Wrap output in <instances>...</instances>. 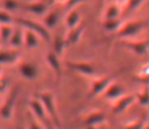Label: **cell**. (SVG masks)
<instances>
[{
    "mask_svg": "<svg viewBox=\"0 0 149 129\" xmlns=\"http://www.w3.org/2000/svg\"><path fill=\"white\" fill-rule=\"evenodd\" d=\"M146 26V22L143 20H130L124 22L122 27L115 33V36L120 39L134 38L143 32Z\"/></svg>",
    "mask_w": 149,
    "mask_h": 129,
    "instance_id": "1",
    "label": "cell"
},
{
    "mask_svg": "<svg viewBox=\"0 0 149 129\" xmlns=\"http://www.w3.org/2000/svg\"><path fill=\"white\" fill-rule=\"evenodd\" d=\"M37 98H39L42 101V103L44 104L47 111L48 115L50 116V118L52 119V121L54 122L56 126L58 128L61 127V122L59 118V114L57 111V107H56V102H55V97L51 92H40L37 94Z\"/></svg>",
    "mask_w": 149,
    "mask_h": 129,
    "instance_id": "2",
    "label": "cell"
},
{
    "mask_svg": "<svg viewBox=\"0 0 149 129\" xmlns=\"http://www.w3.org/2000/svg\"><path fill=\"white\" fill-rule=\"evenodd\" d=\"M16 23L22 25V27L26 28V30H33V32L39 34L41 38H43L47 43H51L52 36L51 33H50V30L44 23L42 24L38 21H35V20L26 19V18H16Z\"/></svg>",
    "mask_w": 149,
    "mask_h": 129,
    "instance_id": "3",
    "label": "cell"
},
{
    "mask_svg": "<svg viewBox=\"0 0 149 129\" xmlns=\"http://www.w3.org/2000/svg\"><path fill=\"white\" fill-rule=\"evenodd\" d=\"M120 45L128 51L139 56V57H143V56L147 55L149 51L148 39H145V40H137L134 38L120 39Z\"/></svg>",
    "mask_w": 149,
    "mask_h": 129,
    "instance_id": "4",
    "label": "cell"
},
{
    "mask_svg": "<svg viewBox=\"0 0 149 129\" xmlns=\"http://www.w3.org/2000/svg\"><path fill=\"white\" fill-rule=\"evenodd\" d=\"M113 82H114V78L112 76H104L93 80L90 85L88 97L93 98L102 95Z\"/></svg>",
    "mask_w": 149,
    "mask_h": 129,
    "instance_id": "5",
    "label": "cell"
},
{
    "mask_svg": "<svg viewBox=\"0 0 149 129\" xmlns=\"http://www.w3.org/2000/svg\"><path fill=\"white\" fill-rule=\"evenodd\" d=\"M18 93L19 90L17 88L13 89V90L10 92V94L8 95L7 99L5 100L4 104L2 105V107L0 108V116H1L3 119H10L13 114V110L15 108V104L17 101L18 98Z\"/></svg>",
    "mask_w": 149,
    "mask_h": 129,
    "instance_id": "6",
    "label": "cell"
},
{
    "mask_svg": "<svg viewBox=\"0 0 149 129\" xmlns=\"http://www.w3.org/2000/svg\"><path fill=\"white\" fill-rule=\"evenodd\" d=\"M66 66L68 67L70 70L74 71V72L78 73L80 75H83L85 77H92L95 76L96 70L94 66L91 63L88 62H73L69 61L66 63Z\"/></svg>",
    "mask_w": 149,
    "mask_h": 129,
    "instance_id": "7",
    "label": "cell"
},
{
    "mask_svg": "<svg viewBox=\"0 0 149 129\" xmlns=\"http://www.w3.org/2000/svg\"><path fill=\"white\" fill-rule=\"evenodd\" d=\"M136 102L135 95H124L118 100H116L112 107V112L114 114H121L129 109L132 105Z\"/></svg>",
    "mask_w": 149,
    "mask_h": 129,
    "instance_id": "8",
    "label": "cell"
},
{
    "mask_svg": "<svg viewBox=\"0 0 149 129\" xmlns=\"http://www.w3.org/2000/svg\"><path fill=\"white\" fill-rule=\"evenodd\" d=\"M124 95H126L125 87L120 84V83L113 82L110 85V87L106 90V92L102 94V96L107 100L116 101V100H118L119 98H121Z\"/></svg>",
    "mask_w": 149,
    "mask_h": 129,
    "instance_id": "9",
    "label": "cell"
},
{
    "mask_svg": "<svg viewBox=\"0 0 149 129\" xmlns=\"http://www.w3.org/2000/svg\"><path fill=\"white\" fill-rule=\"evenodd\" d=\"M19 73L24 78L28 80L33 81L39 77V69L35 64L30 63V62H24L19 64Z\"/></svg>",
    "mask_w": 149,
    "mask_h": 129,
    "instance_id": "10",
    "label": "cell"
},
{
    "mask_svg": "<svg viewBox=\"0 0 149 129\" xmlns=\"http://www.w3.org/2000/svg\"><path fill=\"white\" fill-rule=\"evenodd\" d=\"M29 105H30L33 114L35 115V117L37 118L40 121H46L47 119V111H46V108L44 106V104L42 103V101L39 98H35V99H31L29 102Z\"/></svg>",
    "mask_w": 149,
    "mask_h": 129,
    "instance_id": "11",
    "label": "cell"
},
{
    "mask_svg": "<svg viewBox=\"0 0 149 129\" xmlns=\"http://www.w3.org/2000/svg\"><path fill=\"white\" fill-rule=\"evenodd\" d=\"M85 30V23L81 22L79 25L75 26V27L69 30V32L66 35V40L68 45H76L79 43V40L81 39L83 35V32Z\"/></svg>",
    "mask_w": 149,
    "mask_h": 129,
    "instance_id": "12",
    "label": "cell"
},
{
    "mask_svg": "<svg viewBox=\"0 0 149 129\" xmlns=\"http://www.w3.org/2000/svg\"><path fill=\"white\" fill-rule=\"evenodd\" d=\"M107 121V115L102 111H93L89 113L84 119V126H95L100 125Z\"/></svg>",
    "mask_w": 149,
    "mask_h": 129,
    "instance_id": "13",
    "label": "cell"
},
{
    "mask_svg": "<svg viewBox=\"0 0 149 129\" xmlns=\"http://www.w3.org/2000/svg\"><path fill=\"white\" fill-rule=\"evenodd\" d=\"M46 61L49 64L50 68L52 69L54 73H55L56 77L58 79H60L61 75H62V64H61L60 62V57L55 53V51H50L47 55V58H46Z\"/></svg>",
    "mask_w": 149,
    "mask_h": 129,
    "instance_id": "14",
    "label": "cell"
},
{
    "mask_svg": "<svg viewBox=\"0 0 149 129\" xmlns=\"http://www.w3.org/2000/svg\"><path fill=\"white\" fill-rule=\"evenodd\" d=\"M40 36L31 30L24 28V47L26 49H35L40 47Z\"/></svg>",
    "mask_w": 149,
    "mask_h": 129,
    "instance_id": "15",
    "label": "cell"
},
{
    "mask_svg": "<svg viewBox=\"0 0 149 129\" xmlns=\"http://www.w3.org/2000/svg\"><path fill=\"white\" fill-rule=\"evenodd\" d=\"M19 60V54L16 51H0V64H16Z\"/></svg>",
    "mask_w": 149,
    "mask_h": 129,
    "instance_id": "16",
    "label": "cell"
},
{
    "mask_svg": "<svg viewBox=\"0 0 149 129\" xmlns=\"http://www.w3.org/2000/svg\"><path fill=\"white\" fill-rule=\"evenodd\" d=\"M65 23H66V26L69 30L81 23V14L77 8H72V9L69 10L68 14L66 16V19H65Z\"/></svg>",
    "mask_w": 149,
    "mask_h": 129,
    "instance_id": "17",
    "label": "cell"
},
{
    "mask_svg": "<svg viewBox=\"0 0 149 129\" xmlns=\"http://www.w3.org/2000/svg\"><path fill=\"white\" fill-rule=\"evenodd\" d=\"M123 13L121 5L112 2L108 5L104 13V19H116V18H121V15Z\"/></svg>",
    "mask_w": 149,
    "mask_h": 129,
    "instance_id": "18",
    "label": "cell"
},
{
    "mask_svg": "<svg viewBox=\"0 0 149 129\" xmlns=\"http://www.w3.org/2000/svg\"><path fill=\"white\" fill-rule=\"evenodd\" d=\"M9 43L13 47H20L24 45V27H22V25L14 27Z\"/></svg>",
    "mask_w": 149,
    "mask_h": 129,
    "instance_id": "19",
    "label": "cell"
},
{
    "mask_svg": "<svg viewBox=\"0 0 149 129\" xmlns=\"http://www.w3.org/2000/svg\"><path fill=\"white\" fill-rule=\"evenodd\" d=\"M24 9L37 15H46L48 13V5L44 2H33L24 6Z\"/></svg>",
    "mask_w": 149,
    "mask_h": 129,
    "instance_id": "20",
    "label": "cell"
},
{
    "mask_svg": "<svg viewBox=\"0 0 149 129\" xmlns=\"http://www.w3.org/2000/svg\"><path fill=\"white\" fill-rule=\"evenodd\" d=\"M44 16L45 17H44L43 22L49 30H53L57 26L60 20V12L58 10H52Z\"/></svg>",
    "mask_w": 149,
    "mask_h": 129,
    "instance_id": "21",
    "label": "cell"
},
{
    "mask_svg": "<svg viewBox=\"0 0 149 129\" xmlns=\"http://www.w3.org/2000/svg\"><path fill=\"white\" fill-rule=\"evenodd\" d=\"M123 24H124V21L122 20V18H116V19H104L102 27L104 28L106 32L116 33L120 28L122 27Z\"/></svg>",
    "mask_w": 149,
    "mask_h": 129,
    "instance_id": "22",
    "label": "cell"
},
{
    "mask_svg": "<svg viewBox=\"0 0 149 129\" xmlns=\"http://www.w3.org/2000/svg\"><path fill=\"white\" fill-rule=\"evenodd\" d=\"M68 47V43H67L66 37H63L61 35H57V36L54 38L53 41V47H54V51L57 54L59 57L63 55L65 49Z\"/></svg>",
    "mask_w": 149,
    "mask_h": 129,
    "instance_id": "23",
    "label": "cell"
},
{
    "mask_svg": "<svg viewBox=\"0 0 149 129\" xmlns=\"http://www.w3.org/2000/svg\"><path fill=\"white\" fill-rule=\"evenodd\" d=\"M145 2V0H128L127 3L124 5V12L126 14H131L137 11Z\"/></svg>",
    "mask_w": 149,
    "mask_h": 129,
    "instance_id": "24",
    "label": "cell"
},
{
    "mask_svg": "<svg viewBox=\"0 0 149 129\" xmlns=\"http://www.w3.org/2000/svg\"><path fill=\"white\" fill-rule=\"evenodd\" d=\"M14 30L13 24H2L0 25V38L2 41H8L9 43L10 38L12 36V33Z\"/></svg>",
    "mask_w": 149,
    "mask_h": 129,
    "instance_id": "25",
    "label": "cell"
},
{
    "mask_svg": "<svg viewBox=\"0 0 149 129\" xmlns=\"http://www.w3.org/2000/svg\"><path fill=\"white\" fill-rule=\"evenodd\" d=\"M136 102L143 107L149 105V87H145L141 92L136 95Z\"/></svg>",
    "mask_w": 149,
    "mask_h": 129,
    "instance_id": "26",
    "label": "cell"
},
{
    "mask_svg": "<svg viewBox=\"0 0 149 129\" xmlns=\"http://www.w3.org/2000/svg\"><path fill=\"white\" fill-rule=\"evenodd\" d=\"M16 19L6 10H0V25L2 24H14Z\"/></svg>",
    "mask_w": 149,
    "mask_h": 129,
    "instance_id": "27",
    "label": "cell"
},
{
    "mask_svg": "<svg viewBox=\"0 0 149 129\" xmlns=\"http://www.w3.org/2000/svg\"><path fill=\"white\" fill-rule=\"evenodd\" d=\"M146 126L145 118H139L137 120H134L133 122L127 124L124 129H144Z\"/></svg>",
    "mask_w": 149,
    "mask_h": 129,
    "instance_id": "28",
    "label": "cell"
},
{
    "mask_svg": "<svg viewBox=\"0 0 149 129\" xmlns=\"http://www.w3.org/2000/svg\"><path fill=\"white\" fill-rule=\"evenodd\" d=\"M19 6L17 0H3V7L6 11H14Z\"/></svg>",
    "mask_w": 149,
    "mask_h": 129,
    "instance_id": "29",
    "label": "cell"
},
{
    "mask_svg": "<svg viewBox=\"0 0 149 129\" xmlns=\"http://www.w3.org/2000/svg\"><path fill=\"white\" fill-rule=\"evenodd\" d=\"M86 1H89V0H67L65 2V6H66L67 9L70 10L72 8H76L78 5H80V4L84 3Z\"/></svg>",
    "mask_w": 149,
    "mask_h": 129,
    "instance_id": "30",
    "label": "cell"
},
{
    "mask_svg": "<svg viewBox=\"0 0 149 129\" xmlns=\"http://www.w3.org/2000/svg\"><path fill=\"white\" fill-rule=\"evenodd\" d=\"M7 88H8V80L1 78L0 79V94L3 93Z\"/></svg>",
    "mask_w": 149,
    "mask_h": 129,
    "instance_id": "31",
    "label": "cell"
},
{
    "mask_svg": "<svg viewBox=\"0 0 149 129\" xmlns=\"http://www.w3.org/2000/svg\"><path fill=\"white\" fill-rule=\"evenodd\" d=\"M29 129H45L43 125H42L40 122H37V121H33L30 125V128Z\"/></svg>",
    "mask_w": 149,
    "mask_h": 129,
    "instance_id": "32",
    "label": "cell"
},
{
    "mask_svg": "<svg viewBox=\"0 0 149 129\" xmlns=\"http://www.w3.org/2000/svg\"><path fill=\"white\" fill-rule=\"evenodd\" d=\"M127 1L128 0H112V2H115V3L119 4V5H121V6L125 5V4L127 3Z\"/></svg>",
    "mask_w": 149,
    "mask_h": 129,
    "instance_id": "33",
    "label": "cell"
},
{
    "mask_svg": "<svg viewBox=\"0 0 149 129\" xmlns=\"http://www.w3.org/2000/svg\"><path fill=\"white\" fill-rule=\"evenodd\" d=\"M85 129H95V127H93V126H85Z\"/></svg>",
    "mask_w": 149,
    "mask_h": 129,
    "instance_id": "34",
    "label": "cell"
},
{
    "mask_svg": "<svg viewBox=\"0 0 149 129\" xmlns=\"http://www.w3.org/2000/svg\"><path fill=\"white\" fill-rule=\"evenodd\" d=\"M1 75H2V66L0 64V79H1Z\"/></svg>",
    "mask_w": 149,
    "mask_h": 129,
    "instance_id": "35",
    "label": "cell"
},
{
    "mask_svg": "<svg viewBox=\"0 0 149 129\" xmlns=\"http://www.w3.org/2000/svg\"><path fill=\"white\" fill-rule=\"evenodd\" d=\"M144 129H149V125H147V124H146V126L144 127Z\"/></svg>",
    "mask_w": 149,
    "mask_h": 129,
    "instance_id": "36",
    "label": "cell"
},
{
    "mask_svg": "<svg viewBox=\"0 0 149 129\" xmlns=\"http://www.w3.org/2000/svg\"><path fill=\"white\" fill-rule=\"evenodd\" d=\"M146 79H147V80H148V81H147V82L149 83V78H146Z\"/></svg>",
    "mask_w": 149,
    "mask_h": 129,
    "instance_id": "37",
    "label": "cell"
},
{
    "mask_svg": "<svg viewBox=\"0 0 149 129\" xmlns=\"http://www.w3.org/2000/svg\"><path fill=\"white\" fill-rule=\"evenodd\" d=\"M48 129H54V128H52V127H49V128H48Z\"/></svg>",
    "mask_w": 149,
    "mask_h": 129,
    "instance_id": "38",
    "label": "cell"
}]
</instances>
